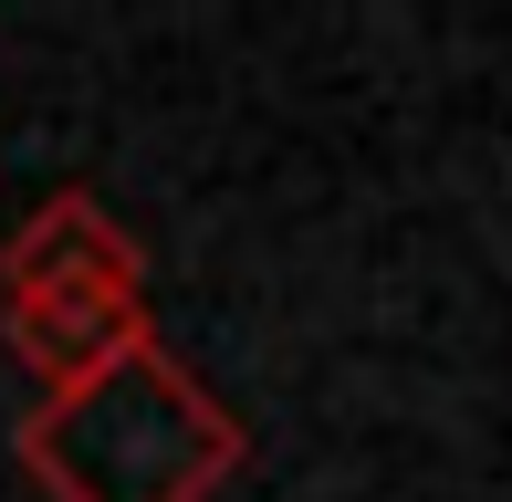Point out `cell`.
<instances>
[{"mask_svg": "<svg viewBox=\"0 0 512 502\" xmlns=\"http://www.w3.org/2000/svg\"><path fill=\"white\" fill-rule=\"evenodd\" d=\"M11 461L42 502H209L251 461V429L168 346H136L74 387H42Z\"/></svg>", "mask_w": 512, "mask_h": 502, "instance_id": "cell-1", "label": "cell"}, {"mask_svg": "<svg viewBox=\"0 0 512 502\" xmlns=\"http://www.w3.org/2000/svg\"><path fill=\"white\" fill-rule=\"evenodd\" d=\"M0 335H11V356H21V367H32L42 387H74V377L115 367V356L157 346V325H147V293H126V283H63V293H21V304H0Z\"/></svg>", "mask_w": 512, "mask_h": 502, "instance_id": "cell-2", "label": "cell"}, {"mask_svg": "<svg viewBox=\"0 0 512 502\" xmlns=\"http://www.w3.org/2000/svg\"><path fill=\"white\" fill-rule=\"evenodd\" d=\"M63 283H126V293H147V251L115 231V210L84 199V189H53L11 231V251H0V304H21V293H63Z\"/></svg>", "mask_w": 512, "mask_h": 502, "instance_id": "cell-3", "label": "cell"}]
</instances>
